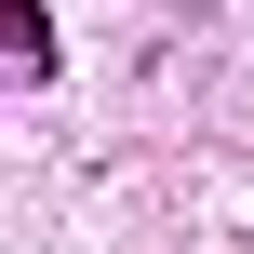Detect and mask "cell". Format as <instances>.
<instances>
[{
	"mask_svg": "<svg viewBox=\"0 0 254 254\" xmlns=\"http://www.w3.org/2000/svg\"><path fill=\"white\" fill-rule=\"evenodd\" d=\"M0 40H13V67H27V80H54V13H40V0H13V13H0Z\"/></svg>",
	"mask_w": 254,
	"mask_h": 254,
	"instance_id": "cell-1",
	"label": "cell"
}]
</instances>
